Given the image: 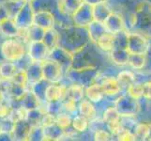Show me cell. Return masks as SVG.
Masks as SVG:
<instances>
[{
  "label": "cell",
  "instance_id": "6",
  "mask_svg": "<svg viewBox=\"0 0 151 141\" xmlns=\"http://www.w3.org/2000/svg\"><path fill=\"white\" fill-rule=\"evenodd\" d=\"M49 49L41 40H30L27 43V56L31 61L42 62L49 56Z\"/></svg>",
  "mask_w": 151,
  "mask_h": 141
},
{
  "label": "cell",
  "instance_id": "34",
  "mask_svg": "<svg viewBox=\"0 0 151 141\" xmlns=\"http://www.w3.org/2000/svg\"><path fill=\"white\" fill-rule=\"evenodd\" d=\"M150 123H139L135 127L134 135L136 140H147L149 137Z\"/></svg>",
  "mask_w": 151,
  "mask_h": 141
},
{
  "label": "cell",
  "instance_id": "28",
  "mask_svg": "<svg viewBox=\"0 0 151 141\" xmlns=\"http://www.w3.org/2000/svg\"><path fill=\"white\" fill-rule=\"evenodd\" d=\"M64 130L55 123L51 126L43 127V140H60Z\"/></svg>",
  "mask_w": 151,
  "mask_h": 141
},
{
  "label": "cell",
  "instance_id": "41",
  "mask_svg": "<svg viewBox=\"0 0 151 141\" xmlns=\"http://www.w3.org/2000/svg\"><path fill=\"white\" fill-rule=\"evenodd\" d=\"M12 108L13 107H12L8 103H5V101L0 103V119L9 118L10 113L12 111Z\"/></svg>",
  "mask_w": 151,
  "mask_h": 141
},
{
  "label": "cell",
  "instance_id": "19",
  "mask_svg": "<svg viewBox=\"0 0 151 141\" xmlns=\"http://www.w3.org/2000/svg\"><path fill=\"white\" fill-rule=\"evenodd\" d=\"M85 86L77 84V83H71L70 85L67 86L65 98L70 99V100H73L76 103H79L85 98Z\"/></svg>",
  "mask_w": 151,
  "mask_h": 141
},
{
  "label": "cell",
  "instance_id": "9",
  "mask_svg": "<svg viewBox=\"0 0 151 141\" xmlns=\"http://www.w3.org/2000/svg\"><path fill=\"white\" fill-rule=\"evenodd\" d=\"M33 25L46 30L55 27V17L50 9H38L35 10Z\"/></svg>",
  "mask_w": 151,
  "mask_h": 141
},
{
  "label": "cell",
  "instance_id": "27",
  "mask_svg": "<svg viewBox=\"0 0 151 141\" xmlns=\"http://www.w3.org/2000/svg\"><path fill=\"white\" fill-rule=\"evenodd\" d=\"M71 128L76 133H85L89 128V119L80 114H76L72 117L71 121Z\"/></svg>",
  "mask_w": 151,
  "mask_h": 141
},
{
  "label": "cell",
  "instance_id": "46",
  "mask_svg": "<svg viewBox=\"0 0 151 141\" xmlns=\"http://www.w3.org/2000/svg\"><path fill=\"white\" fill-rule=\"evenodd\" d=\"M24 1V0H5V2L7 3H20Z\"/></svg>",
  "mask_w": 151,
  "mask_h": 141
},
{
  "label": "cell",
  "instance_id": "47",
  "mask_svg": "<svg viewBox=\"0 0 151 141\" xmlns=\"http://www.w3.org/2000/svg\"><path fill=\"white\" fill-rule=\"evenodd\" d=\"M24 1H25V2H30V3H33L35 0H24Z\"/></svg>",
  "mask_w": 151,
  "mask_h": 141
},
{
  "label": "cell",
  "instance_id": "1",
  "mask_svg": "<svg viewBox=\"0 0 151 141\" xmlns=\"http://www.w3.org/2000/svg\"><path fill=\"white\" fill-rule=\"evenodd\" d=\"M0 55L3 60L18 63L27 56V43L16 37L7 38L0 44Z\"/></svg>",
  "mask_w": 151,
  "mask_h": 141
},
{
  "label": "cell",
  "instance_id": "40",
  "mask_svg": "<svg viewBox=\"0 0 151 141\" xmlns=\"http://www.w3.org/2000/svg\"><path fill=\"white\" fill-rule=\"evenodd\" d=\"M55 123V115L44 111L42 114V117H41V119H40V125H41L42 127H47V126H51V125H53Z\"/></svg>",
  "mask_w": 151,
  "mask_h": 141
},
{
  "label": "cell",
  "instance_id": "17",
  "mask_svg": "<svg viewBox=\"0 0 151 141\" xmlns=\"http://www.w3.org/2000/svg\"><path fill=\"white\" fill-rule=\"evenodd\" d=\"M101 86L105 92V95L108 96H114L121 91L122 87L117 81L116 77L112 76H106L104 77L101 81Z\"/></svg>",
  "mask_w": 151,
  "mask_h": 141
},
{
  "label": "cell",
  "instance_id": "30",
  "mask_svg": "<svg viewBox=\"0 0 151 141\" xmlns=\"http://www.w3.org/2000/svg\"><path fill=\"white\" fill-rule=\"evenodd\" d=\"M128 64L134 70H142L147 64L145 54H129Z\"/></svg>",
  "mask_w": 151,
  "mask_h": 141
},
{
  "label": "cell",
  "instance_id": "26",
  "mask_svg": "<svg viewBox=\"0 0 151 141\" xmlns=\"http://www.w3.org/2000/svg\"><path fill=\"white\" fill-rule=\"evenodd\" d=\"M96 45L104 52H110L114 46V35L110 32H105L98 39Z\"/></svg>",
  "mask_w": 151,
  "mask_h": 141
},
{
  "label": "cell",
  "instance_id": "15",
  "mask_svg": "<svg viewBox=\"0 0 151 141\" xmlns=\"http://www.w3.org/2000/svg\"><path fill=\"white\" fill-rule=\"evenodd\" d=\"M27 74L28 84L32 85L36 82H39L42 78V70H41V62L39 61H29L25 68Z\"/></svg>",
  "mask_w": 151,
  "mask_h": 141
},
{
  "label": "cell",
  "instance_id": "20",
  "mask_svg": "<svg viewBox=\"0 0 151 141\" xmlns=\"http://www.w3.org/2000/svg\"><path fill=\"white\" fill-rule=\"evenodd\" d=\"M86 31L88 34V38L89 40H91L92 43H96V41L98 39L101 37L102 34L107 32L104 25L102 22H99V21L93 20L92 22L86 27Z\"/></svg>",
  "mask_w": 151,
  "mask_h": 141
},
{
  "label": "cell",
  "instance_id": "44",
  "mask_svg": "<svg viewBox=\"0 0 151 141\" xmlns=\"http://www.w3.org/2000/svg\"><path fill=\"white\" fill-rule=\"evenodd\" d=\"M84 3L89 5V6H96V5L101 4V3H106L107 0H83Z\"/></svg>",
  "mask_w": 151,
  "mask_h": 141
},
{
  "label": "cell",
  "instance_id": "22",
  "mask_svg": "<svg viewBox=\"0 0 151 141\" xmlns=\"http://www.w3.org/2000/svg\"><path fill=\"white\" fill-rule=\"evenodd\" d=\"M18 64L16 62L3 60L0 62V79L12 80V76L18 70Z\"/></svg>",
  "mask_w": 151,
  "mask_h": 141
},
{
  "label": "cell",
  "instance_id": "10",
  "mask_svg": "<svg viewBox=\"0 0 151 141\" xmlns=\"http://www.w3.org/2000/svg\"><path fill=\"white\" fill-rule=\"evenodd\" d=\"M67 86L60 83H48L44 91V103L59 102L65 98Z\"/></svg>",
  "mask_w": 151,
  "mask_h": 141
},
{
  "label": "cell",
  "instance_id": "32",
  "mask_svg": "<svg viewBox=\"0 0 151 141\" xmlns=\"http://www.w3.org/2000/svg\"><path fill=\"white\" fill-rule=\"evenodd\" d=\"M119 119H121V116L114 106H109L104 110L102 115V121L104 124L107 125L108 123L119 121Z\"/></svg>",
  "mask_w": 151,
  "mask_h": 141
},
{
  "label": "cell",
  "instance_id": "31",
  "mask_svg": "<svg viewBox=\"0 0 151 141\" xmlns=\"http://www.w3.org/2000/svg\"><path fill=\"white\" fill-rule=\"evenodd\" d=\"M71 121L72 116L65 111H61L60 113L55 115V124L64 131L71 128Z\"/></svg>",
  "mask_w": 151,
  "mask_h": 141
},
{
  "label": "cell",
  "instance_id": "35",
  "mask_svg": "<svg viewBox=\"0 0 151 141\" xmlns=\"http://www.w3.org/2000/svg\"><path fill=\"white\" fill-rule=\"evenodd\" d=\"M61 104L62 110L71 115V116H74V115L78 113V103L74 102L73 100L65 98L64 100L61 101Z\"/></svg>",
  "mask_w": 151,
  "mask_h": 141
},
{
  "label": "cell",
  "instance_id": "4",
  "mask_svg": "<svg viewBox=\"0 0 151 141\" xmlns=\"http://www.w3.org/2000/svg\"><path fill=\"white\" fill-rule=\"evenodd\" d=\"M147 39L136 32H128L126 48L129 54H147L148 50Z\"/></svg>",
  "mask_w": 151,
  "mask_h": 141
},
{
  "label": "cell",
  "instance_id": "29",
  "mask_svg": "<svg viewBox=\"0 0 151 141\" xmlns=\"http://www.w3.org/2000/svg\"><path fill=\"white\" fill-rule=\"evenodd\" d=\"M92 10H93V17H94V20L99 21V22H103L105 18L109 15L112 10L108 8V6L106 5V3H101L96 5V6L92 7Z\"/></svg>",
  "mask_w": 151,
  "mask_h": 141
},
{
  "label": "cell",
  "instance_id": "18",
  "mask_svg": "<svg viewBox=\"0 0 151 141\" xmlns=\"http://www.w3.org/2000/svg\"><path fill=\"white\" fill-rule=\"evenodd\" d=\"M78 114L86 117L89 121L94 119L97 116V109L94 106V103L84 98L78 103Z\"/></svg>",
  "mask_w": 151,
  "mask_h": 141
},
{
  "label": "cell",
  "instance_id": "13",
  "mask_svg": "<svg viewBox=\"0 0 151 141\" xmlns=\"http://www.w3.org/2000/svg\"><path fill=\"white\" fill-rule=\"evenodd\" d=\"M105 97V92L101 83H93L85 87V98L92 103H99Z\"/></svg>",
  "mask_w": 151,
  "mask_h": 141
},
{
  "label": "cell",
  "instance_id": "37",
  "mask_svg": "<svg viewBox=\"0 0 151 141\" xmlns=\"http://www.w3.org/2000/svg\"><path fill=\"white\" fill-rule=\"evenodd\" d=\"M127 93L135 99H140L143 97V84L135 83V81L127 87Z\"/></svg>",
  "mask_w": 151,
  "mask_h": 141
},
{
  "label": "cell",
  "instance_id": "8",
  "mask_svg": "<svg viewBox=\"0 0 151 141\" xmlns=\"http://www.w3.org/2000/svg\"><path fill=\"white\" fill-rule=\"evenodd\" d=\"M71 18L73 25H76V27H86L94 20L92 6H89V5L84 3L71 15Z\"/></svg>",
  "mask_w": 151,
  "mask_h": 141
},
{
  "label": "cell",
  "instance_id": "14",
  "mask_svg": "<svg viewBox=\"0 0 151 141\" xmlns=\"http://www.w3.org/2000/svg\"><path fill=\"white\" fill-rule=\"evenodd\" d=\"M109 56L114 64L117 66H125L128 64L129 53L125 47L114 46L113 49L109 52Z\"/></svg>",
  "mask_w": 151,
  "mask_h": 141
},
{
  "label": "cell",
  "instance_id": "12",
  "mask_svg": "<svg viewBox=\"0 0 151 141\" xmlns=\"http://www.w3.org/2000/svg\"><path fill=\"white\" fill-rule=\"evenodd\" d=\"M32 125L28 121L18 119L13 122L12 134L13 140H28L30 130Z\"/></svg>",
  "mask_w": 151,
  "mask_h": 141
},
{
  "label": "cell",
  "instance_id": "33",
  "mask_svg": "<svg viewBox=\"0 0 151 141\" xmlns=\"http://www.w3.org/2000/svg\"><path fill=\"white\" fill-rule=\"evenodd\" d=\"M116 79L119 82V84L121 85V87H128L135 81V75L132 72L125 70L120 72L116 75Z\"/></svg>",
  "mask_w": 151,
  "mask_h": 141
},
{
  "label": "cell",
  "instance_id": "3",
  "mask_svg": "<svg viewBox=\"0 0 151 141\" xmlns=\"http://www.w3.org/2000/svg\"><path fill=\"white\" fill-rule=\"evenodd\" d=\"M114 107L121 117H132L139 112L140 103L138 99H135L127 93L120 96L114 102Z\"/></svg>",
  "mask_w": 151,
  "mask_h": 141
},
{
  "label": "cell",
  "instance_id": "21",
  "mask_svg": "<svg viewBox=\"0 0 151 141\" xmlns=\"http://www.w3.org/2000/svg\"><path fill=\"white\" fill-rule=\"evenodd\" d=\"M58 9L62 13L71 16L79 9L84 1L83 0H58Z\"/></svg>",
  "mask_w": 151,
  "mask_h": 141
},
{
  "label": "cell",
  "instance_id": "36",
  "mask_svg": "<svg viewBox=\"0 0 151 141\" xmlns=\"http://www.w3.org/2000/svg\"><path fill=\"white\" fill-rule=\"evenodd\" d=\"M10 81L16 83V84L23 85V86H28L27 74L25 69H24V68H18L17 72L14 74V75L12 76Z\"/></svg>",
  "mask_w": 151,
  "mask_h": 141
},
{
  "label": "cell",
  "instance_id": "45",
  "mask_svg": "<svg viewBox=\"0 0 151 141\" xmlns=\"http://www.w3.org/2000/svg\"><path fill=\"white\" fill-rule=\"evenodd\" d=\"M5 101V93L0 90V103H2Z\"/></svg>",
  "mask_w": 151,
  "mask_h": 141
},
{
  "label": "cell",
  "instance_id": "7",
  "mask_svg": "<svg viewBox=\"0 0 151 141\" xmlns=\"http://www.w3.org/2000/svg\"><path fill=\"white\" fill-rule=\"evenodd\" d=\"M48 57L57 61L58 63L63 67V69L65 72L72 67L74 62V55L70 52L69 50H67L64 47H62L60 45L56 46L55 48L52 49L49 52Z\"/></svg>",
  "mask_w": 151,
  "mask_h": 141
},
{
  "label": "cell",
  "instance_id": "43",
  "mask_svg": "<svg viewBox=\"0 0 151 141\" xmlns=\"http://www.w3.org/2000/svg\"><path fill=\"white\" fill-rule=\"evenodd\" d=\"M143 96L147 99H151V81L143 84Z\"/></svg>",
  "mask_w": 151,
  "mask_h": 141
},
{
  "label": "cell",
  "instance_id": "38",
  "mask_svg": "<svg viewBox=\"0 0 151 141\" xmlns=\"http://www.w3.org/2000/svg\"><path fill=\"white\" fill-rule=\"evenodd\" d=\"M93 139L96 141H107L111 139V133L110 131L101 128L97 129L94 131V135H93Z\"/></svg>",
  "mask_w": 151,
  "mask_h": 141
},
{
  "label": "cell",
  "instance_id": "11",
  "mask_svg": "<svg viewBox=\"0 0 151 141\" xmlns=\"http://www.w3.org/2000/svg\"><path fill=\"white\" fill-rule=\"evenodd\" d=\"M102 23L107 32H110L114 35L125 30L124 19L120 14L116 12H111Z\"/></svg>",
  "mask_w": 151,
  "mask_h": 141
},
{
  "label": "cell",
  "instance_id": "25",
  "mask_svg": "<svg viewBox=\"0 0 151 141\" xmlns=\"http://www.w3.org/2000/svg\"><path fill=\"white\" fill-rule=\"evenodd\" d=\"M27 86H23L20 84L10 81V84L9 86V88L6 93L9 94V96L12 99L13 101L20 102V100L24 97L25 92L27 91Z\"/></svg>",
  "mask_w": 151,
  "mask_h": 141
},
{
  "label": "cell",
  "instance_id": "39",
  "mask_svg": "<svg viewBox=\"0 0 151 141\" xmlns=\"http://www.w3.org/2000/svg\"><path fill=\"white\" fill-rule=\"evenodd\" d=\"M116 135L117 139L121 140V141H133V140H136L134 134H132L131 131H129V130L126 129L125 127H123Z\"/></svg>",
  "mask_w": 151,
  "mask_h": 141
},
{
  "label": "cell",
  "instance_id": "42",
  "mask_svg": "<svg viewBox=\"0 0 151 141\" xmlns=\"http://www.w3.org/2000/svg\"><path fill=\"white\" fill-rule=\"evenodd\" d=\"M10 13H9V10L7 7V5L3 3V4H0V22L7 18H10Z\"/></svg>",
  "mask_w": 151,
  "mask_h": 141
},
{
  "label": "cell",
  "instance_id": "16",
  "mask_svg": "<svg viewBox=\"0 0 151 141\" xmlns=\"http://www.w3.org/2000/svg\"><path fill=\"white\" fill-rule=\"evenodd\" d=\"M41 40L47 46L49 51H51L52 49H54L56 46L59 45V41H60L59 31L55 28V27L44 30Z\"/></svg>",
  "mask_w": 151,
  "mask_h": 141
},
{
  "label": "cell",
  "instance_id": "5",
  "mask_svg": "<svg viewBox=\"0 0 151 141\" xmlns=\"http://www.w3.org/2000/svg\"><path fill=\"white\" fill-rule=\"evenodd\" d=\"M35 9L33 7V3L24 1L21 7L14 14L13 20L15 24L21 27H30L33 25Z\"/></svg>",
  "mask_w": 151,
  "mask_h": 141
},
{
  "label": "cell",
  "instance_id": "23",
  "mask_svg": "<svg viewBox=\"0 0 151 141\" xmlns=\"http://www.w3.org/2000/svg\"><path fill=\"white\" fill-rule=\"evenodd\" d=\"M18 25L15 24L13 18H7L0 22V33L7 38L16 37Z\"/></svg>",
  "mask_w": 151,
  "mask_h": 141
},
{
  "label": "cell",
  "instance_id": "24",
  "mask_svg": "<svg viewBox=\"0 0 151 141\" xmlns=\"http://www.w3.org/2000/svg\"><path fill=\"white\" fill-rule=\"evenodd\" d=\"M20 103H21V106H23L25 108H27L28 110L38 108L40 106V104L42 103L40 102V99L35 95V93L31 90H27V91L25 92L24 97L20 100Z\"/></svg>",
  "mask_w": 151,
  "mask_h": 141
},
{
  "label": "cell",
  "instance_id": "2",
  "mask_svg": "<svg viewBox=\"0 0 151 141\" xmlns=\"http://www.w3.org/2000/svg\"><path fill=\"white\" fill-rule=\"evenodd\" d=\"M42 78L48 83H60L66 74L63 67L58 62L47 57L41 62Z\"/></svg>",
  "mask_w": 151,
  "mask_h": 141
}]
</instances>
